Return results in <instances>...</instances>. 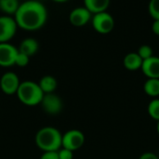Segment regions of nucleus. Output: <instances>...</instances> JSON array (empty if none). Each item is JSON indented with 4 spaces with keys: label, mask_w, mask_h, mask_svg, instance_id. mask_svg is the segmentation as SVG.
<instances>
[{
    "label": "nucleus",
    "mask_w": 159,
    "mask_h": 159,
    "mask_svg": "<svg viewBox=\"0 0 159 159\" xmlns=\"http://www.w3.org/2000/svg\"><path fill=\"white\" fill-rule=\"evenodd\" d=\"M139 159H159V157L156 154H153V153L148 152V153L143 154Z\"/></svg>",
    "instance_id": "24"
},
{
    "label": "nucleus",
    "mask_w": 159,
    "mask_h": 159,
    "mask_svg": "<svg viewBox=\"0 0 159 159\" xmlns=\"http://www.w3.org/2000/svg\"><path fill=\"white\" fill-rule=\"evenodd\" d=\"M147 111L151 118L159 121V98H154L150 101Z\"/></svg>",
    "instance_id": "18"
},
{
    "label": "nucleus",
    "mask_w": 159,
    "mask_h": 159,
    "mask_svg": "<svg viewBox=\"0 0 159 159\" xmlns=\"http://www.w3.org/2000/svg\"><path fill=\"white\" fill-rule=\"evenodd\" d=\"M157 133L159 135V121H157Z\"/></svg>",
    "instance_id": "26"
},
{
    "label": "nucleus",
    "mask_w": 159,
    "mask_h": 159,
    "mask_svg": "<svg viewBox=\"0 0 159 159\" xmlns=\"http://www.w3.org/2000/svg\"><path fill=\"white\" fill-rule=\"evenodd\" d=\"M23 1H24V2H25V1H29V0H23Z\"/></svg>",
    "instance_id": "28"
},
{
    "label": "nucleus",
    "mask_w": 159,
    "mask_h": 159,
    "mask_svg": "<svg viewBox=\"0 0 159 159\" xmlns=\"http://www.w3.org/2000/svg\"><path fill=\"white\" fill-rule=\"evenodd\" d=\"M39 49V44L38 41L33 37H27L25 39H23L20 44V47L18 49V51L21 53L26 54L27 56L31 57L34 54L36 53V52Z\"/></svg>",
    "instance_id": "12"
},
{
    "label": "nucleus",
    "mask_w": 159,
    "mask_h": 159,
    "mask_svg": "<svg viewBox=\"0 0 159 159\" xmlns=\"http://www.w3.org/2000/svg\"><path fill=\"white\" fill-rule=\"evenodd\" d=\"M40 104L44 112L49 115L59 114L63 107L61 98L54 93L45 94Z\"/></svg>",
    "instance_id": "7"
},
{
    "label": "nucleus",
    "mask_w": 159,
    "mask_h": 159,
    "mask_svg": "<svg viewBox=\"0 0 159 159\" xmlns=\"http://www.w3.org/2000/svg\"><path fill=\"white\" fill-rule=\"evenodd\" d=\"M14 15L18 27L27 31L40 29L46 23L48 18L45 6L35 0H29L20 4Z\"/></svg>",
    "instance_id": "1"
},
{
    "label": "nucleus",
    "mask_w": 159,
    "mask_h": 159,
    "mask_svg": "<svg viewBox=\"0 0 159 159\" xmlns=\"http://www.w3.org/2000/svg\"><path fill=\"white\" fill-rule=\"evenodd\" d=\"M58 157H59V159H73L74 152L64 149V148H61L58 151Z\"/></svg>",
    "instance_id": "22"
},
{
    "label": "nucleus",
    "mask_w": 159,
    "mask_h": 159,
    "mask_svg": "<svg viewBox=\"0 0 159 159\" xmlns=\"http://www.w3.org/2000/svg\"><path fill=\"white\" fill-rule=\"evenodd\" d=\"M141 69L147 79H159V57L153 55L143 60Z\"/></svg>",
    "instance_id": "11"
},
{
    "label": "nucleus",
    "mask_w": 159,
    "mask_h": 159,
    "mask_svg": "<svg viewBox=\"0 0 159 159\" xmlns=\"http://www.w3.org/2000/svg\"><path fill=\"white\" fill-rule=\"evenodd\" d=\"M90 19H91V12L85 7H78L74 8L69 15L70 22L77 27L87 24Z\"/></svg>",
    "instance_id": "10"
},
{
    "label": "nucleus",
    "mask_w": 159,
    "mask_h": 159,
    "mask_svg": "<svg viewBox=\"0 0 159 159\" xmlns=\"http://www.w3.org/2000/svg\"><path fill=\"white\" fill-rule=\"evenodd\" d=\"M143 60L140 57L137 52H129L128 53L123 60L124 67L129 71H136L142 68Z\"/></svg>",
    "instance_id": "13"
},
{
    "label": "nucleus",
    "mask_w": 159,
    "mask_h": 159,
    "mask_svg": "<svg viewBox=\"0 0 159 159\" xmlns=\"http://www.w3.org/2000/svg\"><path fill=\"white\" fill-rule=\"evenodd\" d=\"M18 52V49L8 42L0 43V66L7 67L15 65Z\"/></svg>",
    "instance_id": "9"
},
{
    "label": "nucleus",
    "mask_w": 159,
    "mask_h": 159,
    "mask_svg": "<svg viewBox=\"0 0 159 159\" xmlns=\"http://www.w3.org/2000/svg\"><path fill=\"white\" fill-rule=\"evenodd\" d=\"M20 82L16 73L8 71L2 75L0 79V88L6 95L11 96L17 94Z\"/></svg>",
    "instance_id": "8"
},
{
    "label": "nucleus",
    "mask_w": 159,
    "mask_h": 159,
    "mask_svg": "<svg viewBox=\"0 0 159 159\" xmlns=\"http://www.w3.org/2000/svg\"><path fill=\"white\" fill-rule=\"evenodd\" d=\"M53 1H55V2H65L67 0H53Z\"/></svg>",
    "instance_id": "27"
},
{
    "label": "nucleus",
    "mask_w": 159,
    "mask_h": 159,
    "mask_svg": "<svg viewBox=\"0 0 159 159\" xmlns=\"http://www.w3.org/2000/svg\"><path fill=\"white\" fill-rule=\"evenodd\" d=\"M148 9L150 15L155 20H159V0H150Z\"/></svg>",
    "instance_id": "19"
},
{
    "label": "nucleus",
    "mask_w": 159,
    "mask_h": 159,
    "mask_svg": "<svg viewBox=\"0 0 159 159\" xmlns=\"http://www.w3.org/2000/svg\"><path fill=\"white\" fill-rule=\"evenodd\" d=\"M85 143V136L83 132L77 129H72L62 135L61 147L72 152L80 149Z\"/></svg>",
    "instance_id": "4"
},
{
    "label": "nucleus",
    "mask_w": 159,
    "mask_h": 159,
    "mask_svg": "<svg viewBox=\"0 0 159 159\" xmlns=\"http://www.w3.org/2000/svg\"><path fill=\"white\" fill-rule=\"evenodd\" d=\"M29 60H30L29 56H27L26 54L21 53V52H19L17 56H16L15 65H17L18 67H26L29 64Z\"/></svg>",
    "instance_id": "21"
},
{
    "label": "nucleus",
    "mask_w": 159,
    "mask_h": 159,
    "mask_svg": "<svg viewBox=\"0 0 159 159\" xmlns=\"http://www.w3.org/2000/svg\"><path fill=\"white\" fill-rule=\"evenodd\" d=\"M85 7L91 13L96 14L103 12L107 9L110 4V0H84Z\"/></svg>",
    "instance_id": "14"
},
{
    "label": "nucleus",
    "mask_w": 159,
    "mask_h": 159,
    "mask_svg": "<svg viewBox=\"0 0 159 159\" xmlns=\"http://www.w3.org/2000/svg\"><path fill=\"white\" fill-rule=\"evenodd\" d=\"M143 90L147 96L157 97L159 96V79H147L144 82Z\"/></svg>",
    "instance_id": "16"
},
{
    "label": "nucleus",
    "mask_w": 159,
    "mask_h": 159,
    "mask_svg": "<svg viewBox=\"0 0 159 159\" xmlns=\"http://www.w3.org/2000/svg\"><path fill=\"white\" fill-rule=\"evenodd\" d=\"M16 95L22 104L31 107L40 104L44 97V93L40 89L38 83L32 81L20 82Z\"/></svg>",
    "instance_id": "3"
},
{
    "label": "nucleus",
    "mask_w": 159,
    "mask_h": 159,
    "mask_svg": "<svg viewBox=\"0 0 159 159\" xmlns=\"http://www.w3.org/2000/svg\"><path fill=\"white\" fill-rule=\"evenodd\" d=\"M152 30L156 35L159 36V20H155L152 24Z\"/></svg>",
    "instance_id": "25"
},
{
    "label": "nucleus",
    "mask_w": 159,
    "mask_h": 159,
    "mask_svg": "<svg viewBox=\"0 0 159 159\" xmlns=\"http://www.w3.org/2000/svg\"><path fill=\"white\" fill-rule=\"evenodd\" d=\"M93 28L101 34H108L115 27V20L111 14L106 11L94 14L92 18Z\"/></svg>",
    "instance_id": "5"
},
{
    "label": "nucleus",
    "mask_w": 159,
    "mask_h": 159,
    "mask_svg": "<svg viewBox=\"0 0 159 159\" xmlns=\"http://www.w3.org/2000/svg\"><path fill=\"white\" fill-rule=\"evenodd\" d=\"M137 53L143 60H146L153 56V49L149 45H143L139 48Z\"/></svg>",
    "instance_id": "20"
},
{
    "label": "nucleus",
    "mask_w": 159,
    "mask_h": 159,
    "mask_svg": "<svg viewBox=\"0 0 159 159\" xmlns=\"http://www.w3.org/2000/svg\"><path fill=\"white\" fill-rule=\"evenodd\" d=\"M38 85L45 95V94L54 93V91L57 88L58 83H57V80L53 76L46 75V76L41 78V80L38 82Z\"/></svg>",
    "instance_id": "15"
},
{
    "label": "nucleus",
    "mask_w": 159,
    "mask_h": 159,
    "mask_svg": "<svg viewBox=\"0 0 159 159\" xmlns=\"http://www.w3.org/2000/svg\"><path fill=\"white\" fill-rule=\"evenodd\" d=\"M61 132L53 127H45L35 135L36 146L44 152H58L61 148Z\"/></svg>",
    "instance_id": "2"
},
{
    "label": "nucleus",
    "mask_w": 159,
    "mask_h": 159,
    "mask_svg": "<svg viewBox=\"0 0 159 159\" xmlns=\"http://www.w3.org/2000/svg\"><path fill=\"white\" fill-rule=\"evenodd\" d=\"M40 159H59L58 152H44Z\"/></svg>",
    "instance_id": "23"
},
{
    "label": "nucleus",
    "mask_w": 159,
    "mask_h": 159,
    "mask_svg": "<svg viewBox=\"0 0 159 159\" xmlns=\"http://www.w3.org/2000/svg\"><path fill=\"white\" fill-rule=\"evenodd\" d=\"M17 28L14 18L8 15L0 16V43L8 42L15 36Z\"/></svg>",
    "instance_id": "6"
},
{
    "label": "nucleus",
    "mask_w": 159,
    "mask_h": 159,
    "mask_svg": "<svg viewBox=\"0 0 159 159\" xmlns=\"http://www.w3.org/2000/svg\"><path fill=\"white\" fill-rule=\"evenodd\" d=\"M20 5L19 0H0V10L9 16L16 13Z\"/></svg>",
    "instance_id": "17"
}]
</instances>
